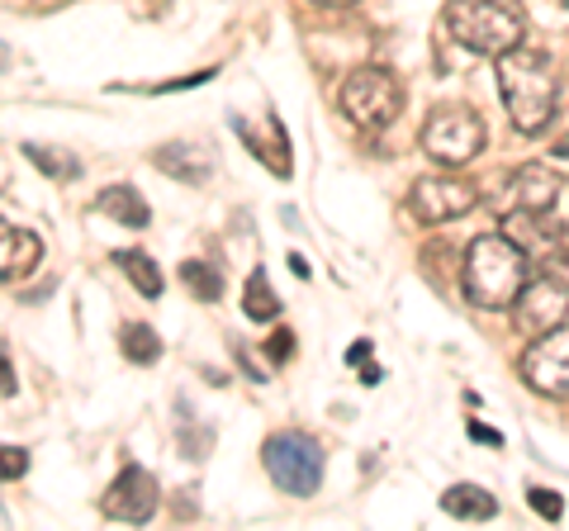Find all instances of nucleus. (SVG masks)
Returning <instances> with one entry per match:
<instances>
[{
    "label": "nucleus",
    "mask_w": 569,
    "mask_h": 531,
    "mask_svg": "<svg viewBox=\"0 0 569 531\" xmlns=\"http://www.w3.org/2000/svg\"><path fill=\"white\" fill-rule=\"evenodd\" d=\"M493 72H498V91H503L512 129L527 138L546 133L550 119H556V100H560V77H556L550 52L518 43L503 58H493Z\"/></svg>",
    "instance_id": "nucleus-1"
},
{
    "label": "nucleus",
    "mask_w": 569,
    "mask_h": 531,
    "mask_svg": "<svg viewBox=\"0 0 569 531\" xmlns=\"http://www.w3.org/2000/svg\"><path fill=\"white\" fill-rule=\"evenodd\" d=\"M531 280L527 247H518L508 233H485L466 247V266H460V290L475 309H512V299L522 294Z\"/></svg>",
    "instance_id": "nucleus-2"
},
{
    "label": "nucleus",
    "mask_w": 569,
    "mask_h": 531,
    "mask_svg": "<svg viewBox=\"0 0 569 531\" xmlns=\"http://www.w3.org/2000/svg\"><path fill=\"white\" fill-rule=\"evenodd\" d=\"M441 24L475 58H503L527 39V14L518 0H447Z\"/></svg>",
    "instance_id": "nucleus-3"
},
{
    "label": "nucleus",
    "mask_w": 569,
    "mask_h": 531,
    "mask_svg": "<svg viewBox=\"0 0 569 531\" xmlns=\"http://www.w3.org/2000/svg\"><path fill=\"white\" fill-rule=\"evenodd\" d=\"M261 465L271 474V484L284 489L290 499H313V493L323 489L328 455L309 432H276V437H266V447H261Z\"/></svg>",
    "instance_id": "nucleus-4"
},
{
    "label": "nucleus",
    "mask_w": 569,
    "mask_h": 531,
    "mask_svg": "<svg viewBox=\"0 0 569 531\" xmlns=\"http://www.w3.org/2000/svg\"><path fill=\"white\" fill-rule=\"evenodd\" d=\"M337 100H342V114L361 133H380L403 110V86L389 67H356V72L342 81V96Z\"/></svg>",
    "instance_id": "nucleus-5"
},
{
    "label": "nucleus",
    "mask_w": 569,
    "mask_h": 531,
    "mask_svg": "<svg viewBox=\"0 0 569 531\" xmlns=\"http://www.w3.org/2000/svg\"><path fill=\"white\" fill-rule=\"evenodd\" d=\"M418 143L437 167H466L485 152V119L466 104H437L422 123Z\"/></svg>",
    "instance_id": "nucleus-6"
},
{
    "label": "nucleus",
    "mask_w": 569,
    "mask_h": 531,
    "mask_svg": "<svg viewBox=\"0 0 569 531\" xmlns=\"http://www.w3.org/2000/svg\"><path fill=\"white\" fill-rule=\"evenodd\" d=\"M518 375L531 394L541 399H569V323L550 328L546 338H537L522 361H518Z\"/></svg>",
    "instance_id": "nucleus-7"
},
{
    "label": "nucleus",
    "mask_w": 569,
    "mask_h": 531,
    "mask_svg": "<svg viewBox=\"0 0 569 531\" xmlns=\"http://www.w3.org/2000/svg\"><path fill=\"white\" fill-rule=\"evenodd\" d=\"M475 204H479V190L466 176H422V181H413V190H408V214L427 228L470 214Z\"/></svg>",
    "instance_id": "nucleus-8"
},
{
    "label": "nucleus",
    "mask_w": 569,
    "mask_h": 531,
    "mask_svg": "<svg viewBox=\"0 0 569 531\" xmlns=\"http://www.w3.org/2000/svg\"><path fill=\"white\" fill-rule=\"evenodd\" d=\"M565 318H569V290L560 285V280H550V275L527 280L522 294L512 299V332L527 338V342L546 338V332L560 328Z\"/></svg>",
    "instance_id": "nucleus-9"
},
{
    "label": "nucleus",
    "mask_w": 569,
    "mask_h": 531,
    "mask_svg": "<svg viewBox=\"0 0 569 531\" xmlns=\"http://www.w3.org/2000/svg\"><path fill=\"white\" fill-rule=\"evenodd\" d=\"M100 512L110 522H148L152 512H157V480L142 465H129V470H119V480L100 493Z\"/></svg>",
    "instance_id": "nucleus-10"
},
{
    "label": "nucleus",
    "mask_w": 569,
    "mask_h": 531,
    "mask_svg": "<svg viewBox=\"0 0 569 531\" xmlns=\"http://www.w3.org/2000/svg\"><path fill=\"white\" fill-rule=\"evenodd\" d=\"M556 200H560V176L541 162H522L503 181V194H498V204L522 209V214H546V209H556Z\"/></svg>",
    "instance_id": "nucleus-11"
},
{
    "label": "nucleus",
    "mask_w": 569,
    "mask_h": 531,
    "mask_svg": "<svg viewBox=\"0 0 569 531\" xmlns=\"http://www.w3.org/2000/svg\"><path fill=\"white\" fill-rule=\"evenodd\" d=\"M43 261V242L29 228H14L10 219H0V280H20Z\"/></svg>",
    "instance_id": "nucleus-12"
},
{
    "label": "nucleus",
    "mask_w": 569,
    "mask_h": 531,
    "mask_svg": "<svg viewBox=\"0 0 569 531\" xmlns=\"http://www.w3.org/2000/svg\"><path fill=\"white\" fill-rule=\"evenodd\" d=\"M152 162H157V171H171L181 186H204L209 171H213V157L204 148H194V143H167V148H157Z\"/></svg>",
    "instance_id": "nucleus-13"
},
{
    "label": "nucleus",
    "mask_w": 569,
    "mask_h": 531,
    "mask_svg": "<svg viewBox=\"0 0 569 531\" xmlns=\"http://www.w3.org/2000/svg\"><path fill=\"white\" fill-rule=\"evenodd\" d=\"M96 214L114 219V223H123V228H148L152 209H148V200H142L133 186H104V190L96 194Z\"/></svg>",
    "instance_id": "nucleus-14"
},
{
    "label": "nucleus",
    "mask_w": 569,
    "mask_h": 531,
    "mask_svg": "<svg viewBox=\"0 0 569 531\" xmlns=\"http://www.w3.org/2000/svg\"><path fill=\"white\" fill-rule=\"evenodd\" d=\"M441 512L456 522H489V518H498V499L479 484H451L441 493Z\"/></svg>",
    "instance_id": "nucleus-15"
},
{
    "label": "nucleus",
    "mask_w": 569,
    "mask_h": 531,
    "mask_svg": "<svg viewBox=\"0 0 569 531\" xmlns=\"http://www.w3.org/2000/svg\"><path fill=\"white\" fill-rule=\"evenodd\" d=\"M242 313L252 318V323H276V318H280V299H276V290H271V275H266V266H257V271L247 275Z\"/></svg>",
    "instance_id": "nucleus-16"
},
{
    "label": "nucleus",
    "mask_w": 569,
    "mask_h": 531,
    "mask_svg": "<svg viewBox=\"0 0 569 531\" xmlns=\"http://www.w3.org/2000/svg\"><path fill=\"white\" fill-rule=\"evenodd\" d=\"M114 266L133 280V290H138L142 299H162V285H167V280H162V266H157L148 252H114Z\"/></svg>",
    "instance_id": "nucleus-17"
},
{
    "label": "nucleus",
    "mask_w": 569,
    "mask_h": 531,
    "mask_svg": "<svg viewBox=\"0 0 569 531\" xmlns=\"http://www.w3.org/2000/svg\"><path fill=\"white\" fill-rule=\"evenodd\" d=\"M119 347H123V357H129L133 365H152L157 357H162V338H157L148 323H123Z\"/></svg>",
    "instance_id": "nucleus-18"
},
{
    "label": "nucleus",
    "mask_w": 569,
    "mask_h": 531,
    "mask_svg": "<svg viewBox=\"0 0 569 531\" xmlns=\"http://www.w3.org/2000/svg\"><path fill=\"white\" fill-rule=\"evenodd\" d=\"M20 152L48 176V181H77V176H81V162H77L71 152H52V148H43V143H24Z\"/></svg>",
    "instance_id": "nucleus-19"
},
{
    "label": "nucleus",
    "mask_w": 569,
    "mask_h": 531,
    "mask_svg": "<svg viewBox=\"0 0 569 531\" xmlns=\"http://www.w3.org/2000/svg\"><path fill=\"white\" fill-rule=\"evenodd\" d=\"M181 285H186L194 299L213 304V299L223 294V275L213 271V266H204V261H181Z\"/></svg>",
    "instance_id": "nucleus-20"
},
{
    "label": "nucleus",
    "mask_w": 569,
    "mask_h": 531,
    "mask_svg": "<svg viewBox=\"0 0 569 531\" xmlns=\"http://www.w3.org/2000/svg\"><path fill=\"white\" fill-rule=\"evenodd\" d=\"M266 357H271V365L290 361V357H295V332H290V328H276L271 338H266Z\"/></svg>",
    "instance_id": "nucleus-21"
},
{
    "label": "nucleus",
    "mask_w": 569,
    "mask_h": 531,
    "mask_svg": "<svg viewBox=\"0 0 569 531\" xmlns=\"http://www.w3.org/2000/svg\"><path fill=\"white\" fill-rule=\"evenodd\" d=\"M527 503L541 512L546 522H560V512H565V503H560V493H546V489H527Z\"/></svg>",
    "instance_id": "nucleus-22"
},
{
    "label": "nucleus",
    "mask_w": 569,
    "mask_h": 531,
    "mask_svg": "<svg viewBox=\"0 0 569 531\" xmlns=\"http://www.w3.org/2000/svg\"><path fill=\"white\" fill-rule=\"evenodd\" d=\"M29 470V451L20 447H0V480H20Z\"/></svg>",
    "instance_id": "nucleus-23"
},
{
    "label": "nucleus",
    "mask_w": 569,
    "mask_h": 531,
    "mask_svg": "<svg viewBox=\"0 0 569 531\" xmlns=\"http://www.w3.org/2000/svg\"><path fill=\"white\" fill-rule=\"evenodd\" d=\"M10 394H14V370H10L6 347H0V399H10Z\"/></svg>",
    "instance_id": "nucleus-24"
},
{
    "label": "nucleus",
    "mask_w": 569,
    "mask_h": 531,
    "mask_svg": "<svg viewBox=\"0 0 569 531\" xmlns=\"http://www.w3.org/2000/svg\"><path fill=\"white\" fill-rule=\"evenodd\" d=\"M470 437H475V441H489V447H498V441H503L493 428H485V422H470Z\"/></svg>",
    "instance_id": "nucleus-25"
},
{
    "label": "nucleus",
    "mask_w": 569,
    "mask_h": 531,
    "mask_svg": "<svg viewBox=\"0 0 569 531\" xmlns=\"http://www.w3.org/2000/svg\"><path fill=\"white\" fill-rule=\"evenodd\" d=\"M0 6H24V10H48V6H62V0H0Z\"/></svg>",
    "instance_id": "nucleus-26"
},
{
    "label": "nucleus",
    "mask_w": 569,
    "mask_h": 531,
    "mask_svg": "<svg viewBox=\"0 0 569 531\" xmlns=\"http://www.w3.org/2000/svg\"><path fill=\"white\" fill-rule=\"evenodd\" d=\"M313 6H332V10H342V6H356V0H313Z\"/></svg>",
    "instance_id": "nucleus-27"
},
{
    "label": "nucleus",
    "mask_w": 569,
    "mask_h": 531,
    "mask_svg": "<svg viewBox=\"0 0 569 531\" xmlns=\"http://www.w3.org/2000/svg\"><path fill=\"white\" fill-rule=\"evenodd\" d=\"M556 157H569V133H565L560 143H556Z\"/></svg>",
    "instance_id": "nucleus-28"
},
{
    "label": "nucleus",
    "mask_w": 569,
    "mask_h": 531,
    "mask_svg": "<svg viewBox=\"0 0 569 531\" xmlns=\"http://www.w3.org/2000/svg\"><path fill=\"white\" fill-rule=\"evenodd\" d=\"M0 186H6V162H0Z\"/></svg>",
    "instance_id": "nucleus-29"
},
{
    "label": "nucleus",
    "mask_w": 569,
    "mask_h": 531,
    "mask_svg": "<svg viewBox=\"0 0 569 531\" xmlns=\"http://www.w3.org/2000/svg\"><path fill=\"white\" fill-rule=\"evenodd\" d=\"M565 10H569V0H565Z\"/></svg>",
    "instance_id": "nucleus-30"
}]
</instances>
